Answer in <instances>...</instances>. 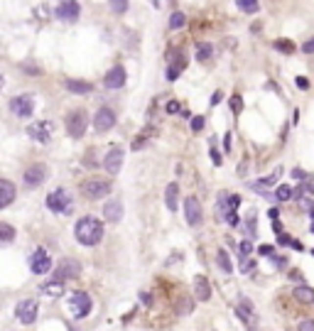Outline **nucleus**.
Instances as JSON below:
<instances>
[{"instance_id":"a19ab883","label":"nucleus","mask_w":314,"mask_h":331,"mask_svg":"<svg viewBox=\"0 0 314 331\" xmlns=\"http://www.w3.org/2000/svg\"><path fill=\"white\" fill-rule=\"evenodd\" d=\"M292 177H294L297 182H307V179H309V175H307L304 170H292Z\"/></svg>"},{"instance_id":"6e6552de","label":"nucleus","mask_w":314,"mask_h":331,"mask_svg":"<svg viewBox=\"0 0 314 331\" xmlns=\"http://www.w3.org/2000/svg\"><path fill=\"white\" fill-rule=\"evenodd\" d=\"M113 125H115V110L108 108V106L98 108V113L93 115V128H96V132H108Z\"/></svg>"},{"instance_id":"a878e982","label":"nucleus","mask_w":314,"mask_h":331,"mask_svg":"<svg viewBox=\"0 0 314 331\" xmlns=\"http://www.w3.org/2000/svg\"><path fill=\"white\" fill-rule=\"evenodd\" d=\"M216 263H219L221 272H226V275H231V272H233V263H231V258H228V253H226V250H216Z\"/></svg>"},{"instance_id":"f03ea898","label":"nucleus","mask_w":314,"mask_h":331,"mask_svg":"<svg viewBox=\"0 0 314 331\" xmlns=\"http://www.w3.org/2000/svg\"><path fill=\"white\" fill-rule=\"evenodd\" d=\"M47 209L54 211V214H71L74 204H71V194H67L64 189H54L47 194Z\"/></svg>"},{"instance_id":"aec40b11","label":"nucleus","mask_w":314,"mask_h":331,"mask_svg":"<svg viewBox=\"0 0 314 331\" xmlns=\"http://www.w3.org/2000/svg\"><path fill=\"white\" fill-rule=\"evenodd\" d=\"M13 199H15V184L8 179H0V209L10 206Z\"/></svg>"},{"instance_id":"3c124183","label":"nucleus","mask_w":314,"mask_h":331,"mask_svg":"<svg viewBox=\"0 0 314 331\" xmlns=\"http://www.w3.org/2000/svg\"><path fill=\"white\" fill-rule=\"evenodd\" d=\"M309 216H312V221H314V209H312V211H309Z\"/></svg>"},{"instance_id":"a18cd8bd","label":"nucleus","mask_w":314,"mask_h":331,"mask_svg":"<svg viewBox=\"0 0 314 331\" xmlns=\"http://www.w3.org/2000/svg\"><path fill=\"white\" fill-rule=\"evenodd\" d=\"M211 162L216 164V167H219V164H221V154L216 152V147H211Z\"/></svg>"},{"instance_id":"1a4fd4ad","label":"nucleus","mask_w":314,"mask_h":331,"mask_svg":"<svg viewBox=\"0 0 314 331\" xmlns=\"http://www.w3.org/2000/svg\"><path fill=\"white\" fill-rule=\"evenodd\" d=\"M216 206H219V219H224V221H226V216H228V214L238 211V206H241V197L228 194V192H221V194H219Z\"/></svg>"},{"instance_id":"603ef678","label":"nucleus","mask_w":314,"mask_h":331,"mask_svg":"<svg viewBox=\"0 0 314 331\" xmlns=\"http://www.w3.org/2000/svg\"><path fill=\"white\" fill-rule=\"evenodd\" d=\"M312 233H314V221H312Z\"/></svg>"},{"instance_id":"c9c22d12","label":"nucleus","mask_w":314,"mask_h":331,"mask_svg":"<svg viewBox=\"0 0 314 331\" xmlns=\"http://www.w3.org/2000/svg\"><path fill=\"white\" fill-rule=\"evenodd\" d=\"M290 197H292V189L290 187H285V184L277 187V192H275V199L277 201H290Z\"/></svg>"},{"instance_id":"cd10ccee","label":"nucleus","mask_w":314,"mask_h":331,"mask_svg":"<svg viewBox=\"0 0 314 331\" xmlns=\"http://www.w3.org/2000/svg\"><path fill=\"white\" fill-rule=\"evenodd\" d=\"M211 54H214V47H211L209 42H199V44H197V59H199V62L211 59Z\"/></svg>"},{"instance_id":"4c0bfd02","label":"nucleus","mask_w":314,"mask_h":331,"mask_svg":"<svg viewBox=\"0 0 314 331\" xmlns=\"http://www.w3.org/2000/svg\"><path fill=\"white\" fill-rule=\"evenodd\" d=\"M231 110H233L236 115H238V113L243 110V98H241L238 93H236V96H231Z\"/></svg>"},{"instance_id":"423d86ee","label":"nucleus","mask_w":314,"mask_h":331,"mask_svg":"<svg viewBox=\"0 0 314 331\" xmlns=\"http://www.w3.org/2000/svg\"><path fill=\"white\" fill-rule=\"evenodd\" d=\"M10 110H13V115H18V118H30L32 110H35V98H32L30 93H20V96H15V98L10 101Z\"/></svg>"},{"instance_id":"b1692460","label":"nucleus","mask_w":314,"mask_h":331,"mask_svg":"<svg viewBox=\"0 0 314 331\" xmlns=\"http://www.w3.org/2000/svg\"><path fill=\"white\" fill-rule=\"evenodd\" d=\"M42 292H45L47 297H59V294L64 292V282L54 277V280H49V282H45V285H42Z\"/></svg>"},{"instance_id":"7c9ffc66","label":"nucleus","mask_w":314,"mask_h":331,"mask_svg":"<svg viewBox=\"0 0 314 331\" xmlns=\"http://www.w3.org/2000/svg\"><path fill=\"white\" fill-rule=\"evenodd\" d=\"M15 238V228L10 223H0V241L3 243H10Z\"/></svg>"},{"instance_id":"2f4dec72","label":"nucleus","mask_w":314,"mask_h":331,"mask_svg":"<svg viewBox=\"0 0 314 331\" xmlns=\"http://www.w3.org/2000/svg\"><path fill=\"white\" fill-rule=\"evenodd\" d=\"M152 132H155L152 128H145V130L140 132V137H135V142H133V150H140V147H142V145H145V142L152 137Z\"/></svg>"},{"instance_id":"5701e85b","label":"nucleus","mask_w":314,"mask_h":331,"mask_svg":"<svg viewBox=\"0 0 314 331\" xmlns=\"http://www.w3.org/2000/svg\"><path fill=\"white\" fill-rule=\"evenodd\" d=\"M294 299L297 302H302V304H312L314 302V289L312 287H307V285H299V287H294Z\"/></svg>"},{"instance_id":"864d4df0","label":"nucleus","mask_w":314,"mask_h":331,"mask_svg":"<svg viewBox=\"0 0 314 331\" xmlns=\"http://www.w3.org/2000/svg\"><path fill=\"white\" fill-rule=\"evenodd\" d=\"M170 3H175V0H170Z\"/></svg>"},{"instance_id":"ea45409f","label":"nucleus","mask_w":314,"mask_h":331,"mask_svg":"<svg viewBox=\"0 0 314 331\" xmlns=\"http://www.w3.org/2000/svg\"><path fill=\"white\" fill-rule=\"evenodd\" d=\"M204 123H206V120H204V115H197V118H192V130H194V132L204 130Z\"/></svg>"},{"instance_id":"c756f323","label":"nucleus","mask_w":314,"mask_h":331,"mask_svg":"<svg viewBox=\"0 0 314 331\" xmlns=\"http://www.w3.org/2000/svg\"><path fill=\"white\" fill-rule=\"evenodd\" d=\"M236 314H238L246 324H253V314H250V304H248V302H241V307H236Z\"/></svg>"},{"instance_id":"2eb2a0df","label":"nucleus","mask_w":314,"mask_h":331,"mask_svg":"<svg viewBox=\"0 0 314 331\" xmlns=\"http://www.w3.org/2000/svg\"><path fill=\"white\" fill-rule=\"evenodd\" d=\"M123 159H125V152H123L120 147H113V150L106 154V159H103L106 172H108V175H118L120 167H123Z\"/></svg>"},{"instance_id":"f3484780","label":"nucleus","mask_w":314,"mask_h":331,"mask_svg":"<svg viewBox=\"0 0 314 331\" xmlns=\"http://www.w3.org/2000/svg\"><path fill=\"white\" fill-rule=\"evenodd\" d=\"M103 84H106V88H111V91L123 88V84H125V69H123V66H113V69L103 76Z\"/></svg>"},{"instance_id":"c85d7f7f","label":"nucleus","mask_w":314,"mask_h":331,"mask_svg":"<svg viewBox=\"0 0 314 331\" xmlns=\"http://www.w3.org/2000/svg\"><path fill=\"white\" fill-rule=\"evenodd\" d=\"M236 5H238L243 13H248V15H253V13L260 10V3H258V0H236Z\"/></svg>"},{"instance_id":"c03bdc74","label":"nucleus","mask_w":314,"mask_h":331,"mask_svg":"<svg viewBox=\"0 0 314 331\" xmlns=\"http://www.w3.org/2000/svg\"><path fill=\"white\" fill-rule=\"evenodd\" d=\"M272 245H260V255H265V258H272Z\"/></svg>"},{"instance_id":"bb28decb","label":"nucleus","mask_w":314,"mask_h":331,"mask_svg":"<svg viewBox=\"0 0 314 331\" xmlns=\"http://www.w3.org/2000/svg\"><path fill=\"white\" fill-rule=\"evenodd\" d=\"M184 25H187V15L179 13V10H175V13L170 15V30H182Z\"/></svg>"},{"instance_id":"37998d69","label":"nucleus","mask_w":314,"mask_h":331,"mask_svg":"<svg viewBox=\"0 0 314 331\" xmlns=\"http://www.w3.org/2000/svg\"><path fill=\"white\" fill-rule=\"evenodd\" d=\"M179 110H182V106H179L177 101H170V103H167V113H179Z\"/></svg>"},{"instance_id":"09e8293b","label":"nucleus","mask_w":314,"mask_h":331,"mask_svg":"<svg viewBox=\"0 0 314 331\" xmlns=\"http://www.w3.org/2000/svg\"><path fill=\"white\" fill-rule=\"evenodd\" d=\"M268 216H270L272 221H277V219H280V211H277V209H270V211H268Z\"/></svg>"},{"instance_id":"39448f33","label":"nucleus","mask_w":314,"mask_h":331,"mask_svg":"<svg viewBox=\"0 0 314 331\" xmlns=\"http://www.w3.org/2000/svg\"><path fill=\"white\" fill-rule=\"evenodd\" d=\"M81 275V263L79 260H74V258H62L59 263H57V272H54V277L57 280H74V277H79Z\"/></svg>"},{"instance_id":"412c9836","label":"nucleus","mask_w":314,"mask_h":331,"mask_svg":"<svg viewBox=\"0 0 314 331\" xmlns=\"http://www.w3.org/2000/svg\"><path fill=\"white\" fill-rule=\"evenodd\" d=\"M280 175H282V170H280V167H275V172H272V175H268L265 179L253 182V189H258V192H268L270 187H275V182L280 179Z\"/></svg>"},{"instance_id":"ddd939ff","label":"nucleus","mask_w":314,"mask_h":331,"mask_svg":"<svg viewBox=\"0 0 314 331\" xmlns=\"http://www.w3.org/2000/svg\"><path fill=\"white\" fill-rule=\"evenodd\" d=\"M79 15H81V8L76 0H62L57 5V18L64 22H74V20H79Z\"/></svg>"},{"instance_id":"473e14b6","label":"nucleus","mask_w":314,"mask_h":331,"mask_svg":"<svg viewBox=\"0 0 314 331\" xmlns=\"http://www.w3.org/2000/svg\"><path fill=\"white\" fill-rule=\"evenodd\" d=\"M250 253H253V243H250V241H243V243L238 245V258H241V260L246 263Z\"/></svg>"},{"instance_id":"58836bf2","label":"nucleus","mask_w":314,"mask_h":331,"mask_svg":"<svg viewBox=\"0 0 314 331\" xmlns=\"http://www.w3.org/2000/svg\"><path fill=\"white\" fill-rule=\"evenodd\" d=\"M297 331H314V319H302L297 324Z\"/></svg>"},{"instance_id":"4be33fe9","label":"nucleus","mask_w":314,"mask_h":331,"mask_svg":"<svg viewBox=\"0 0 314 331\" xmlns=\"http://www.w3.org/2000/svg\"><path fill=\"white\" fill-rule=\"evenodd\" d=\"M165 201H167V209H170V211H177V201H179V187H177V182H172V184L167 187Z\"/></svg>"},{"instance_id":"9d476101","label":"nucleus","mask_w":314,"mask_h":331,"mask_svg":"<svg viewBox=\"0 0 314 331\" xmlns=\"http://www.w3.org/2000/svg\"><path fill=\"white\" fill-rule=\"evenodd\" d=\"M71 314L76 316V319H84V316H89V311H91V297L86 294V292H74L71 294Z\"/></svg>"},{"instance_id":"4468645a","label":"nucleus","mask_w":314,"mask_h":331,"mask_svg":"<svg viewBox=\"0 0 314 331\" xmlns=\"http://www.w3.org/2000/svg\"><path fill=\"white\" fill-rule=\"evenodd\" d=\"M15 316L22 321V324H32L37 319V302L35 299H22L18 307H15Z\"/></svg>"},{"instance_id":"72a5a7b5","label":"nucleus","mask_w":314,"mask_h":331,"mask_svg":"<svg viewBox=\"0 0 314 331\" xmlns=\"http://www.w3.org/2000/svg\"><path fill=\"white\" fill-rule=\"evenodd\" d=\"M108 3H111V10L118 15H123L128 10V0H108Z\"/></svg>"},{"instance_id":"393cba45","label":"nucleus","mask_w":314,"mask_h":331,"mask_svg":"<svg viewBox=\"0 0 314 331\" xmlns=\"http://www.w3.org/2000/svg\"><path fill=\"white\" fill-rule=\"evenodd\" d=\"M71 93H91V84L89 81H76V79H67V84H64Z\"/></svg>"},{"instance_id":"de8ad7c7","label":"nucleus","mask_w":314,"mask_h":331,"mask_svg":"<svg viewBox=\"0 0 314 331\" xmlns=\"http://www.w3.org/2000/svg\"><path fill=\"white\" fill-rule=\"evenodd\" d=\"M297 86H299V88H307V86H309V81H307L304 76H299V79H297Z\"/></svg>"},{"instance_id":"6ab92c4d","label":"nucleus","mask_w":314,"mask_h":331,"mask_svg":"<svg viewBox=\"0 0 314 331\" xmlns=\"http://www.w3.org/2000/svg\"><path fill=\"white\" fill-rule=\"evenodd\" d=\"M103 219L111 221V223H118V221L123 219V204H120L118 199L108 201V204L103 206Z\"/></svg>"},{"instance_id":"79ce46f5","label":"nucleus","mask_w":314,"mask_h":331,"mask_svg":"<svg viewBox=\"0 0 314 331\" xmlns=\"http://www.w3.org/2000/svg\"><path fill=\"white\" fill-rule=\"evenodd\" d=\"M302 52H304V54H312V52H314V37L307 40V42L302 44Z\"/></svg>"},{"instance_id":"0eeeda50","label":"nucleus","mask_w":314,"mask_h":331,"mask_svg":"<svg viewBox=\"0 0 314 331\" xmlns=\"http://www.w3.org/2000/svg\"><path fill=\"white\" fill-rule=\"evenodd\" d=\"M27 135L35 140V142H49L52 135H54V123L52 120H37L27 128Z\"/></svg>"},{"instance_id":"a211bd4d","label":"nucleus","mask_w":314,"mask_h":331,"mask_svg":"<svg viewBox=\"0 0 314 331\" xmlns=\"http://www.w3.org/2000/svg\"><path fill=\"white\" fill-rule=\"evenodd\" d=\"M194 294H197L199 302H209L211 299V285H209V280L204 275L194 277Z\"/></svg>"},{"instance_id":"dca6fc26","label":"nucleus","mask_w":314,"mask_h":331,"mask_svg":"<svg viewBox=\"0 0 314 331\" xmlns=\"http://www.w3.org/2000/svg\"><path fill=\"white\" fill-rule=\"evenodd\" d=\"M22 179H25L27 187H40V184L47 179V167H45V164H32V167L25 170Z\"/></svg>"},{"instance_id":"f257e3e1","label":"nucleus","mask_w":314,"mask_h":331,"mask_svg":"<svg viewBox=\"0 0 314 331\" xmlns=\"http://www.w3.org/2000/svg\"><path fill=\"white\" fill-rule=\"evenodd\" d=\"M74 236H76V241L81 245H89L91 248V245L101 243V238H103V221H98L96 216H84V219L76 221Z\"/></svg>"},{"instance_id":"49530a36","label":"nucleus","mask_w":314,"mask_h":331,"mask_svg":"<svg viewBox=\"0 0 314 331\" xmlns=\"http://www.w3.org/2000/svg\"><path fill=\"white\" fill-rule=\"evenodd\" d=\"M221 103V91H216L214 96H211V106H219Z\"/></svg>"},{"instance_id":"8fccbe9b","label":"nucleus","mask_w":314,"mask_h":331,"mask_svg":"<svg viewBox=\"0 0 314 331\" xmlns=\"http://www.w3.org/2000/svg\"><path fill=\"white\" fill-rule=\"evenodd\" d=\"M152 5H155V8H160V0H152Z\"/></svg>"},{"instance_id":"7ed1b4c3","label":"nucleus","mask_w":314,"mask_h":331,"mask_svg":"<svg viewBox=\"0 0 314 331\" xmlns=\"http://www.w3.org/2000/svg\"><path fill=\"white\" fill-rule=\"evenodd\" d=\"M81 194H84L86 199H91V201L103 199V197L111 194V182H108V179H86V182L81 184Z\"/></svg>"},{"instance_id":"e433bc0d","label":"nucleus","mask_w":314,"mask_h":331,"mask_svg":"<svg viewBox=\"0 0 314 331\" xmlns=\"http://www.w3.org/2000/svg\"><path fill=\"white\" fill-rule=\"evenodd\" d=\"M170 66H172V69H177V71L182 74V71H184V66H187V59H184V54H182V52H177V59H175Z\"/></svg>"},{"instance_id":"5fc2aeb1","label":"nucleus","mask_w":314,"mask_h":331,"mask_svg":"<svg viewBox=\"0 0 314 331\" xmlns=\"http://www.w3.org/2000/svg\"><path fill=\"white\" fill-rule=\"evenodd\" d=\"M312 253H314V250H312Z\"/></svg>"},{"instance_id":"f8f14e48","label":"nucleus","mask_w":314,"mask_h":331,"mask_svg":"<svg viewBox=\"0 0 314 331\" xmlns=\"http://www.w3.org/2000/svg\"><path fill=\"white\" fill-rule=\"evenodd\" d=\"M184 214H187V223L189 226H202L204 221V211H202V201L197 197H189L184 201Z\"/></svg>"},{"instance_id":"9b49d317","label":"nucleus","mask_w":314,"mask_h":331,"mask_svg":"<svg viewBox=\"0 0 314 331\" xmlns=\"http://www.w3.org/2000/svg\"><path fill=\"white\" fill-rule=\"evenodd\" d=\"M49 267H52L49 253H47L45 248H37V250L32 253V258H30V270H32L35 275H45V272H49Z\"/></svg>"},{"instance_id":"20e7f679","label":"nucleus","mask_w":314,"mask_h":331,"mask_svg":"<svg viewBox=\"0 0 314 331\" xmlns=\"http://www.w3.org/2000/svg\"><path fill=\"white\" fill-rule=\"evenodd\" d=\"M86 128H89V115H86V110H71L69 115H67V132L71 135V137H81L84 132H86Z\"/></svg>"},{"instance_id":"f704fd0d","label":"nucleus","mask_w":314,"mask_h":331,"mask_svg":"<svg viewBox=\"0 0 314 331\" xmlns=\"http://www.w3.org/2000/svg\"><path fill=\"white\" fill-rule=\"evenodd\" d=\"M275 49H280V52H285V54H292V52H294V44H292L290 40H277V42H275Z\"/></svg>"}]
</instances>
